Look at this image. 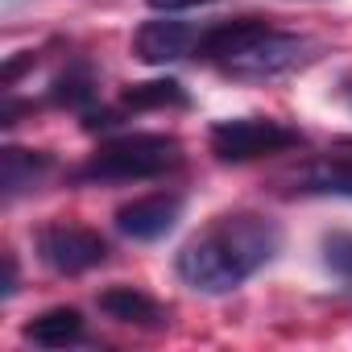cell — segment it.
Listing matches in <instances>:
<instances>
[{"label":"cell","mask_w":352,"mask_h":352,"mask_svg":"<svg viewBox=\"0 0 352 352\" xmlns=\"http://www.w3.org/2000/svg\"><path fill=\"white\" fill-rule=\"evenodd\" d=\"M323 265L331 270L336 282L352 290V232H331L323 236Z\"/></svg>","instance_id":"obj_13"},{"label":"cell","mask_w":352,"mask_h":352,"mask_svg":"<svg viewBox=\"0 0 352 352\" xmlns=\"http://www.w3.org/2000/svg\"><path fill=\"white\" fill-rule=\"evenodd\" d=\"M100 311H104L108 319H116V323H141V327H157V323L166 319L162 307H157L149 294L133 290V286H112V290H104V294H100Z\"/></svg>","instance_id":"obj_8"},{"label":"cell","mask_w":352,"mask_h":352,"mask_svg":"<svg viewBox=\"0 0 352 352\" xmlns=\"http://www.w3.org/2000/svg\"><path fill=\"white\" fill-rule=\"evenodd\" d=\"M179 216H183V195L157 191V195H141V199L124 204L116 212V228L129 241H157L179 224Z\"/></svg>","instance_id":"obj_6"},{"label":"cell","mask_w":352,"mask_h":352,"mask_svg":"<svg viewBox=\"0 0 352 352\" xmlns=\"http://www.w3.org/2000/svg\"><path fill=\"white\" fill-rule=\"evenodd\" d=\"M149 9L157 13H187V9H199V5H212V0H145Z\"/></svg>","instance_id":"obj_14"},{"label":"cell","mask_w":352,"mask_h":352,"mask_svg":"<svg viewBox=\"0 0 352 352\" xmlns=\"http://www.w3.org/2000/svg\"><path fill=\"white\" fill-rule=\"evenodd\" d=\"M348 104H352V83H348Z\"/></svg>","instance_id":"obj_16"},{"label":"cell","mask_w":352,"mask_h":352,"mask_svg":"<svg viewBox=\"0 0 352 352\" xmlns=\"http://www.w3.org/2000/svg\"><path fill=\"white\" fill-rule=\"evenodd\" d=\"M278 249H282V232L270 216L232 212L212 220L199 236H191L179 249L174 270L199 294H228L245 286L261 265H270Z\"/></svg>","instance_id":"obj_1"},{"label":"cell","mask_w":352,"mask_h":352,"mask_svg":"<svg viewBox=\"0 0 352 352\" xmlns=\"http://www.w3.org/2000/svg\"><path fill=\"white\" fill-rule=\"evenodd\" d=\"M46 170H50V157L46 153L5 149V153H0V187H5V199H17L21 191H30Z\"/></svg>","instance_id":"obj_10"},{"label":"cell","mask_w":352,"mask_h":352,"mask_svg":"<svg viewBox=\"0 0 352 352\" xmlns=\"http://www.w3.org/2000/svg\"><path fill=\"white\" fill-rule=\"evenodd\" d=\"M38 253L54 274H87L108 261V245L100 232L79 228V224H50L38 232Z\"/></svg>","instance_id":"obj_5"},{"label":"cell","mask_w":352,"mask_h":352,"mask_svg":"<svg viewBox=\"0 0 352 352\" xmlns=\"http://www.w3.org/2000/svg\"><path fill=\"white\" fill-rule=\"evenodd\" d=\"M83 336V315L75 307H50L34 323H25V340L38 348H67Z\"/></svg>","instance_id":"obj_9"},{"label":"cell","mask_w":352,"mask_h":352,"mask_svg":"<svg viewBox=\"0 0 352 352\" xmlns=\"http://www.w3.org/2000/svg\"><path fill=\"white\" fill-rule=\"evenodd\" d=\"M5 270H9V274H5V298H9V294L17 290V261H13V253L5 257Z\"/></svg>","instance_id":"obj_15"},{"label":"cell","mask_w":352,"mask_h":352,"mask_svg":"<svg viewBox=\"0 0 352 352\" xmlns=\"http://www.w3.org/2000/svg\"><path fill=\"white\" fill-rule=\"evenodd\" d=\"M302 187L319 195H348L352 199V153H336L302 174Z\"/></svg>","instance_id":"obj_11"},{"label":"cell","mask_w":352,"mask_h":352,"mask_svg":"<svg viewBox=\"0 0 352 352\" xmlns=\"http://www.w3.org/2000/svg\"><path fill=\"white\" fill-rule=\"evenodd\" d=\"M183 166V141L170 133H129L100 145L75 179L83 183H145Z\"/></svg>","instance_id":"obj_3"},{"label":"cell","mask_w":352,"mask_h":352,"mask_svg":"<svg viewBox=\"0 0 352 352\" xmlns=\"http://www.w3.org/2000/svg\"><path fill=\"white\" fill-rule=\"evenodd\" d=\"M133 50L141 63L166 67V63H179L199 50V30H191L183 21H145L133 38Z\"/></svg>","instance_id":"obj_7"},{"label":"cell","mask_w":352,"mask_h":352,"mask_svg":"<svg viewBox=\"0 0 352 352\" xmlns=\"http://www.w3.org/2000/svg\"><path fill=\"white\" fill-rule=\"evenodd\" d=\"M195 54L216 63L232 79L270 83V79H282V75L315 63L319 58V42L302 38V34L270 30L265 21H253V17H241V21H224V25L204 30Z\"/></svg>","instance_id":"obj_2"},{"label":"cell","mask_w":352,"mask_h":352,"mask_svg":"<svg viewBox=\"0 0 352 352\" xmlns=\"http://www.w3.org/2000/svg\"><path fill=\"white\" fill-rule=\"evenodd\" d=\"M298 145V133L278 124V120H261V116H236V120H220L212 124V153L220 162H253V157H270Z\"/></svg>","instance_id":"obj_4"},{"label":"cell","mask_w":352,"mask_h":352,"mask_svg":"<svg viewBox=\"0 0 352 352\" xmlns=\"http://www.w3.org/2000/svg\"><path fill=\"white\" fill-rule=\"evenodd\" d=\"M124 104H133V108H170V104H187V91L174 83V79H157V83H137L129 96H124Z\"/></svg>","instance_id":"obj_12"}]
</instances>
